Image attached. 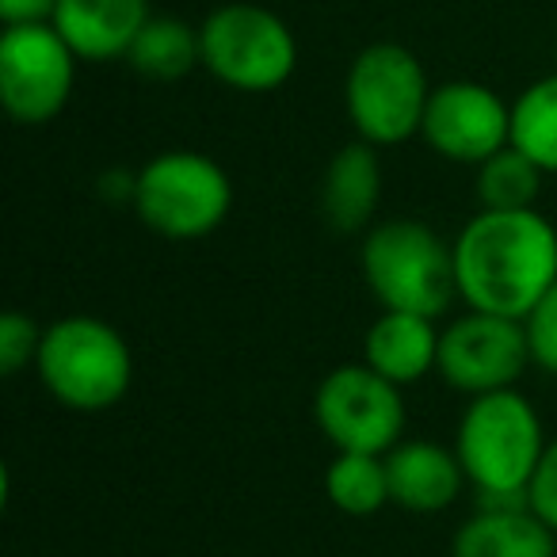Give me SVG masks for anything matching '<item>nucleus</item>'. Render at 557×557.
Segmentation results:
<instances>
[{
    "mask_svg": "<svg viewBox=\"0 0 557 557\" xmlns=\"http://www.w3.org/2000/svg\"><path fill=\"white\" fill-rule=\"evenodd\" d=\"M450 557H557V531H549L531 504H478L455 531Z\"/></svg>",
    "mask_w": 557,
    "mask_h": 557,
    "instance_id": "obj_14",
    "label": "nucleus"
},
{
    "mask_svg": "<svg viewBox=\"0 0 557 557\" xmlns=\"http://www.w3.org/2000/svg\"><path fill=\"white\" fill-rule=\"evenodd\" d=\"M379 146L371 141H351L336 149L321 176V218L333 233H359L371 225L382 199V164Z\"/></svg>",
    "mask_w": 557,
    "mask_h": 557,
    "instance_id": "obj_15",
    "label": "nucleus"
},
{
    "mask_svg": "<svg viewBox=\"0 0 557 557\" xmlns=\"http://www.w3.org/2000/svg\"><path fill=\"white\" fill-rule=\"evenodd\" d=\"M511 146L546 176H557V73L539 77L511 100Z\"/></svg>",
    "mask_w": 557,
    "mask_h": 557,
    "instance_id": "obj_19",
    "label": "nucleus"
},
{
    "mask_svg": "<svg viewBox=\"0 0 557 557\" xmlns=\"http://www.w3.org/2000/svg\"><path fill=\"white\" fill-rule=\"evenodd\" d=\"M39 382L58 405L73 412H108L134 382V356L126 336L92 313H70L42 329L35 359Z\"/></svg>",
    "mask_w": 557,
    "mask_h": 557,
    "instance_id": "obj_4",
    "label": "nucleus"
},
{
    "mask_svg": "<svg viewBox=\"0 0 557 557\" xmlns=\"http://www.w3.org/2000/svg\"><path fill=\"white\" fill-rule=\"evenodd\" d=\"M542 176L546 172L531 161L527 153H519L516 146H504L500 153H493L485 164H478V202L481 210H527L534 207L542 191Z\"/></svg>",
    "mask_w": 557,
    "mask_h": 557,
    "instance_id": "obj_20",
    "label": "nucleus"
},
{
    "mask_svg": "<svg viewBox=\"0 0 557 557\" xmlns=\"http://www.w3.org/2000/svg\"><path fill=\"white\" fill-rule=\"evenodd\" d=\"M81 58L54 24H20L0 35V103L20 126H42L65 111Z\"/></svg>",
    "mask_w": 557,
    "mask_h": 557,
    "instance_id": "obj_9",
    "label": "nucleus"
},
{
    "mask_svg": "<svg viewBox=\"0 0 557 557\" xmlns=\"http://www.w3.org/2000/svg\"><path fill=\"white\" fill-rule=\"evenodd\" d=\"M134 214L169 240H202L230 218L233 184L225 169L195 149H169L138 169Z\"/></svg>",
    "mask_w": 557,
    "mask_h": 557,
    "instance_id": "obj_5",
    "label": "nucleus"
},
{
    "mask_svg": "<svg viewBox=\"0 0 557 557\" xmlns=\"http://www.w3.org/2000/svg\"><path fill=\"white\" fill-rule=\"evenodd\" d=\"M149 16V0H58L50 24L81 62H115L131 54Z\"/></svg>",
    "mask_w": 557,
    "mask_h": 557,
    "instance_id": "obj_13",
    "label": "nucleus"
},
{
    "mask_svg": "<svg viewBox=\"0 0 557 557\" xmlns=\"http://www.w3.org/2000/svg\"><path fill=\"white\" fill-rule=\"evenodd\" d=\"M54 12H58V0H0V20H4V27L50 24Z\"/></svg>",
    "mask_w": 557,
    "mask_h": 557,
    "instance_id": "obj_24",
    "label": "nucleus"
},
{
    "mask_svg": "<svg viewBox=\"0 0 557 557\" xmlns=\"http://www.w3.org/2000/svg\"><path fill=\"white\" fill-rule=\"evenodd\" d=\"M531 363V344L527 329L516 318L500 313L466 310L447 329H440V379L458 394H493L511 389L523 379Z\"/></svg>",
    "mask_w": 557,
    "mask_h": 557,
    "instance_id": "obj_10",
    "label": "nucleus"
},
{
    "mask_svg": "<svg viewBox=\"0 0 557 557\" xmlns=\"http://www.w3.org/2000/svg\"><path fill=\"white\" fill-rule=\"evenodd\" d=\"M420 138L443 161L478 169L504 146H511V103H504L493 88L478 81H447L432 88Z\"/></svg>",
    "mask_w": 557,
    "mask_h": 557,
    "instance_id": "obj_11",
    "label": "nucleus"
},
{
    "mask_svg": "<svg viewBox=\"0 0 557 557\" xmlns=\"http://www.w3.org/2000/svg\"><path fill=\"white\" fill-rule=\"evenodd\" d=\"M389 473V504L417 516L447 511L466 485V470L455 447L432 440H405L386 455Z\"/></svg>",
    "mask_w": 557,
    "mask_h": 557,
    "instance_id": "obj_12",
    "label": "nucleus"
},
{
    "mask_svg": "<svg viewBox=\"0 0 557 557\" xmlns=\"http://www.w3.org/2000/svg\"><path fill=\"white\" fill-rule=\"evenodd\" d=\"M363 363L374 367L394 386H417L440 363V329L432 318L401 310H382V318L367 329Z\"/></svg>",
    "mask_w": 557,
    "mask_h": 557,
    "instance_id": "obj_16",
    "label": "nucleus"
},
{
    "mask_svg": "<svg viewBox=\"0 0 557 557\" xmlns=\"http://www.w3.org/2000/svg\"><path fill=\"white\" fill-rule=\"evenodd\" d=\"M325 496L344 516H379L389 504V473L386 455H359V450H336L325 470Z\"/></svg>",
    "mask_w": 557,
    "mask_h": 557,
    "instance_id": "obj_18",
    "label": "nucleus"
},
{
    "mask_svg": "<svg viewBox=\"0 0 557 557\" xmlns=\"http://www.w3.org/2000/svg\"><path fill=\"white\" fill-rule=\"evenodd\" d=\"M466 310L523 321L557 283V230L542 210H478L455 237Z\"/></svg>",
    "mask_w": 557,
    "mask_h": 557,
    "instance_id": "obj_1",
    "label": "nucleus"
},
{
    "mask_svg": "<svg viewBox=\"0 0 557 557\" xmlns=\"http://www.w3.org/2000/svg\"><path fill=\"white\" fill-rule=\"evenodd\" d=\"M359 268L382 310L443 318L458 298L455 245L417 218H389L367 230Z\"/></svg>",
    "mask_w": 557,
    "mask_h": 557,
    "instance_id": "obj_2",
    "label": "nucleus"
},
{
    "mask_svg": "<svg viewBox=\"0 0 557 557\" xmlns=\"http://www.w3.org/2000/svg\"><path fill=\"white\" fill-rule=\"evenodd\" d=\"M432 85L420 58L401 42H371L344 81V103L356 134L371 146H401L424 123Z\"/></svg>",
    "mask_w": 557,
    "mask_h": 557,
    "instance_id": "obj_7",
    "label": "nucleus"
},
{
    "mask_svg": "<svg viewBox=\"0 0 557 557\" xmlns=\"http://www.w3.org/2000/svg\"><path fill=\"white\" fill-rule=\"evenodd\" d=\"M126 62L149 81H180L202 65L199 27H187L176 16H149L141 35L134 39Z\"/></svg>",
    "mask_w": 557,
    "mask_h": 557,
    "instance_id": "obj_17",
    "label": "nucleus"
},
{
    "mask_svg": "<svg viewBox=\"0 0 557 557\" xmlns=\"http://www.w3.org/2000/svg\"><path fill=\"white\" fill-rule=\"evenodd\" d=\"M313 420L336 450L389 455L405 435L401 386L367 363H344L321 379L313 394Z\"/></svg>",
    "mask_w": 557,
    "mask_h": 557,
    "instance_id": "obj_8",
    "label": "nucleus"
},
{
    "mask_svg": "<svg viewBox=\"0 0 557 557\" xmlns=\"http://www.w3.org/2000/svg\"><path fill=\"white\" fill-rule=\"evenodd\" d=\"M42 348V329L27 313L9 310L0 318V374L16 379L24 367H35Z\"/></svg>",
    "mask_w": 557,
    "mask_h": 557,
    "instance_id": "obj_21",
    "label": "nucleus"
},
{
    "mask_svg": "<svg viewBox=\"0 0 557 557\" xmlns=\"http://www.w3.org/2000/svg\"><path fill=\"white\" fill-rule=\"evenodd\" d=\"M523 329L527 344H531V363L542 367L546 374H557V283L523 318Z\"/></svg>",
    "mask_w": 557,
    "mask_h": 557,
    "instance_id": "obj_22",
    "label": "nucleus"
},
{
    "mask_svg": "<svg viewBox=\"0 0 557 557\" xmlns=\"http://www.w3.org/2000/svg\"><path fill=\"white\" fill-rule=\"evenodd\" d=\"M202 70L237 92H275L298 70V39L287 20L260 4H222L199 24Z\"/></svg>",
    "mask_w": 557,
    "mask_h": 557,
    "instance_id": "obj_6",
    "label": "nucleus"
},
{
    "mask_svg": "<svg viewBox=\"0 0 557 557\" xmlns=\"http://www.w3.org/2000/svg\"><path fill=\"white\" fill-rule=\"evenodd\" d=\"M539 409L516 386L470 397L455 432V455L466 481L485 496H527L539 458L546 450Z\"/></svg>",
    "mask_w": 557,
    "mask_h": 557,
    "instance_id": "obj_3",
    "label": "nucleus"
},
{
    "mask_svg": "<svg viewBox=\"0 0 557 557\" xmlns=\"http://www.w3.org/2000/svg\"><path fill=\"white\" fill-rule=\"evenodd\" d=\"M527 504L549 531H557V435L542 450L539 470H534L531 485H527Z\"/></svg>",
    "mask_w": 557,
    "mask_h": 557,
    "instance_id": "obj_23",
    "label": "nucleus"
}]
</instances>
